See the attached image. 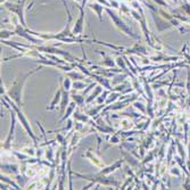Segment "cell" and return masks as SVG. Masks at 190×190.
<instances>
[{
	"instance_id": "obj_1",
	"label": "cell",
	"mask_w": 190,
	"mask_h": 190,
	"mask_svg": "<svg viewBox=\"0 0 190 190\" xmlns=\"http://www.w3.org/2000/svg\"><path fill=\"white\" fill-rule=\"evenodd\" d=\"M38 70H40V68H35L33 72L26 73L24 76H19L15 82L13 83V86L10 87V89L8 91V95L13 98V100L15 101L17 106H22V90H23V87H24V83L26 82L27 78H29L32 73L37 72Z\"/></svg>"
},
{
	"instance_id": "obj_2",
	"label": "cell",
	"mask_w": 190,
	"mask_h": 190,
	"mask_svg": "<svg viewBox=\"0 0 190 190\" xmlns=\"http://www.w3.org/2000/svg\"><path fill=\"white\" fill-rule=\"evenodd\" d=\"M24 4H25V0H19L17 4H8V2H5L6 7L9 10L17 14V16H18V18L23 26H25V21H24Z\"/></svg>"
},
{
	"instance_id": "obj_3",
	"label": "cell",
	"mask_w": 190,
	"mask_h": 190,
	"mask_svg": "<svg viewBox=\"0 0 190 190\" xmlns=\"http://www.w3.org/2000/svg\"><path fill=\"white\" fill-rule=\"evenodd\" d=\"M107 10V13L109 14V16H111V18L114 21V23H115V25L119 27V30L121 31H123L124 33L125 34H127V35H130V37H132V38H135V35H134L133 33H132V31H131V29L129 27V26L127 25V24H124V22L122 21V19H119L117 16L113 13V11H111L109 9H106Z\"/></svg>"
},
{
	"instance_id": "obj_4",
	"label": "cell",
	"mask_w": 190,
	"mask_h": 190,
	"mask_svg": "<svg viewBox=\"0 0 190 190\" xmlns=\"http://www.w3.org/2000/svg\"><path fill=\"white\" fill-rule=\"evenodd\" d=\"M86 2L87 0H83L82 7H80V17L75 22L74 27H73V33L74 34H81L83 32V24H84V10H83V7H84Z\"/></svg>"
},
{
	"instance_id": "obj_5",
	"label": "cell",
	"mask_w": 190,
	"mask_h": 190,
	"mask_svg": "<svg viewBox=\"0 0 190 190\" xmlns=\"http://www.w3.org/2000/svg\"><path fill=\"white\" fill-rule=\"evenodd\" d=\"M17 106V105H16ZM15 105L13 104V107H14V109L16 111V113H17V115H18V119H21V122H22V124H23V127H25V130L29 132V134L31 135V138L33 139V141H34V144H37V139H35V137H34V134H33V132H32V129H31V127H30V124H29V122L26 121V119H25V116H24V114H23L21 111H19L18 108L16 107Z\"/></svg>"
},
{
	"instance_id": "obj_6",
	"label": "cell",
	"mask_w": 190,
	"mask_h": 190,
	"mask_svg": "<svg viewBox=\"0 0 190 190\" xmlns=\"http://www.w3.org/2000/svg\"><path fill=\"white\" fill-rule=\"evenodd\" d=\"M14 127H15V115L11 114V127H10V131H9V134H8L7 139L5 140V144H4L5 148H9V146H10V139H11V137H13Z\"/></svg>"
},
{
	"instance_id": "obj_7",
	"label": "cell",
	"mask_w": 190,
	"mask_h": 190,
	"mask_svg": "<svg viewBox=\"0 0 190 190\" xmlns=\"http://www.w3.org/2000/svg\"><path fill=\"white\" fill-rule=\"evenodd\" d=\"M89 7L91 8V9H93V10L97 11L98 17L101 19V13H103V9H104V7H103L101 5H99V4H90Z\"/></svg>"
},
{
	"instance_id": "obj_8",
	"label": "cell",
	"mask_w": 190,
	"mask_h": 190,
	"mask_svg": "<svg viewBox=\"0 0 190 190\" xmlns=\"http://www.w3.org/2000/svg\"><path fill=\"white\" fill-rule=\"evenodd\" d=\"M60 90H58V91H57L56 92V95H55V98H54V100L51 101V104H50V106H49V107H47V109H48V111H52V109H54V108L56 107V106H55V105H56V103H58V101L60 100Z\"/></svg>"
},
{
	"instance_id": "obj_9",
	"label": "cell",
	"mask_w": 190,
	"mask_h": 190,
	"mask_svg": "<svg viewBox=\"0 0 190 190\" xmlns=\"http://www.w3.org/2000/svg\"><path fill=\"white\" fill-rule=\"evenodd\" d=\"M67 103H68V93H67V91H65L63 97H62V103H60V111H62V113L65 111Z\"/></svg>"
},
{
	"instance_id": "obj_10",
	"label": "cell",
	"mask_w": 190,
	"mask_h": 190,
	"mask_svg": "<svg viewBox=\"0 0 190 190\" xmlns=\"http://www.w3.org/2000/svg\"><path fill=\"white\" fill-rule=\"evenodd\" d=\"M74 107H75V104H74V103H72V104L70 105V107H68V109H67L66 115H65V116H64V117H63V119H60V121H59V123H60V122H63V121H65V119H66L67 117L70 116V114H71V113L73 112V108H74Z\"/></svg>"
},
{
	"instance_id": "obj_11",
	"label": "cell",
	"mask_w": 190,
	"mask_h": 190,
	"mask_svg": "<svg viewBox=\"0 0 190 190\" xmlns=\"http://www.w3.org/2000/svg\"><path fill=\"white\" fill-rule=\"evenodd\" d=\"M99 92H100V87H98V89L96 90V91H95V92H93L92 95H91V97H90L89 99H88V100H87V101H88V103H89V101H91V100H92V99H93V98H95V96H96L97 93H99Z\"/></svg>"
},
{
	"instance_id": "obj_12",
	"label": "cell",
	"mask_w": 190,
	"mask_h": 190,
	"mask_svg": "<svg viewBox=\"0 0 190 190\" xmlns=\"http://www.w3.org/2000/svg\"><path fill=\"white\" fill-rule=\"evenodd\" d=\"M64 87H65L66 91H68V90L71 89V82H70V80H68V79H66V81H65V84H64Z\"/></svg>"
},
{
	"instance_id": "obj_13",
	"label": "cell",
	"mask_w": 190,
	"mask_h": 190,
	"mask_svg": "<svg viewBox=\"0 0 190 190\" xmlns=\"http://www.w3.org/2000/svg\"><path fill=\"white\" fill-rule=\"evenodd\" d=\"M68 75H70V76H72V78H76L78 80H81V79H83L82 75L78 74V73H70Z\"/></svg>"
},
{
	"instance_id": "obj_14",
	"label": "cell",
	"mask_w": 190,
	"mask_h": 190,
	"mask_svg": "<svg viewBox=\"0 0 190 190\" xmlns=\"http://www.w3.org/2000/svg\"><path fill=\"white\" fill-rule=\"evenodd\" d=\"M73 98H74L75 101H78L79 104H82L83 99H82V97H81V96H73Z\"/></svg>"
},
{
	"instance_id": "obj_15",
	"label": "cell",
	"mask_w": 190,
	"mask_h": 190,
	"mask_svg": "<svg viewBox=\"0 0 190 190\" xmlns=\"http://www.w3.org/2000/svg\"><path fill=\"white\" fill-rule=\"evenodd\" d=\"M172 173H173V174H175L176 176H180V172H179V170H178L176 168H172Z\"/></svg>"
},
{
	"instance_id": "obj_16",
	"label": "cell",
	"mask_w": 190,
	"mask_h": 190,
	"mask_svg": "<svg viewBox=\"0 0 190 190\" xmlns=\"http://www.w3.org/2000/svg\"><path fill=\"white\" fill-rule=\"evenodd\" d=\"M83 84H81V83H74V88L75 89H82L83 88Z\"/></svg>"
},
{
	"instance_id": "obj_17",
	"label": "cell",
	"mask_w": 190,
	"mask_h": 190,
	"mask_svg": "<svg viewBox=\"0 0 190 190\" xmlns=\"http://www.w3.org/2000/svg\"><path fill=\"white\" fill-rule=\"evenodd\" d=\"M2 2L5 4V2H6V0H1V4H2Z\"/></svg>"
}]
</instances>
